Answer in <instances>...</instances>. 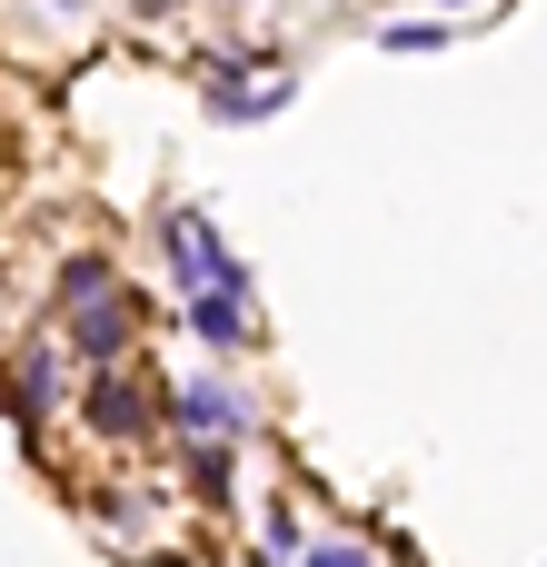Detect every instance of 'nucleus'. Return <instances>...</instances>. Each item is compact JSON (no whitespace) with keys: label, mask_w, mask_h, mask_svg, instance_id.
Masks as SVG:
<instances>
[{"label":"nucleus","mask_w":547,"mask_h":567,"mask_svg":"<svg viewBox=\"0 0 547 567\" xmlns=\"http://www.w3.org/2000/svg\"><path fill=\"white\" fill-rule=\"evenodd\" d=\"M189 329H199L209 349H229V339H249V279H229V289H199V309H189Z\"/></svg>","instance_id":"1"},{"label":"nucleus","mask_w":547,"mask_h":567,"mask_svg":"<svg viewBox=\"0 0 547 567\" xmlns=\"http://www.w3.org/2000/svg\"><path fill=\"white\" fill-rule=\"evenodd\" d=\"M169 409H179V429H199V439H229V429H239V419H249V409H239V399H229V389H179V399H169Z\"/></svg>","instance_id":"2"},{"label":"nucleus","mask_w":547,"mask_h":567,"mask_svg":"<svg viewBox=\"0 0 547 567\" xmlns=\"http://www.w3.org/2000/svg\"><path fill=\"white\" fill-rule=\"evenodd\" d=\"M90 419H100L110 439H130V429H140L149 409H140V389H120V379H100V389H90Z\"/></svg>","instance_id":"3"},{"label":"nucleus","mask_w":547,"mask_h":567,"mask_svg":"<svg viewBox=\"0 0 547 567\" xmlns=\"http://www.w3.org/2000/svg\"><path fill=\"white\" fill-rule=\"evenodd\" d=\"M120 339H130V319H120V299H110V289H100V309H90V319H80V349H90V359H110V349H120Z\"/></svg>","instance_id":"4"},{"label":"nucleus","mask_w":547,"mask_h":567,"mask_svg":"<svg viewBox=\"0 0 547 567\" xmlns=\"http://www.w3.org/2000/svg\"><path fill=\"white\" fill-rule=\"evenodd\" d=\"M379 40H389V50H438V20H389Z\"/></svg>","instance_id":"5"},{"label":"nucleus","mask_w":547,"mask_h":567,"mask_svg":"<svg viewBox=\"0 0 547 567\" xmlns=\"http://www.w3.org/2000/svg\"><path fill=\"white\" fill-rule=\"evenodd\" d=\"M50 389H60V379H50V359H30V369H20V409H50Z\"/></svg>","instance_id":"6"},{"label":"nucleus","mask_w":547,"mask_h":567,"mask_svg":"<svg viewBox=\"0 0 547 567\" xmlns=\"http://www.w3.org/2000/svg\"><path fill=\"white\" fill-rule=\"evenodd\" d=\"M309 567H369V548H309Z\"/></svg>","instance_id":"7"}]
</instances>
